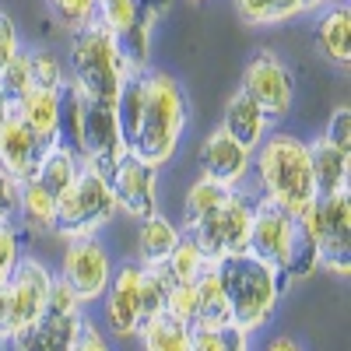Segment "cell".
Returning <instances> with one entry per match:
<instances>
[{
    "label": "cell",
    "instance_id": "6da1fadb",
    "mask_svg": "<svg viewBox=\"0 0 351 351\" xmlns=\"http://www.w3.org/2000/svg\"><path fill=\"white\" fill-rule=\"evenodd\" d=\"M190 120V106L180 81L165 71H144V109L137 130L127 144V155L148 162V165H165L176 152Z\"/></svg>",
    "mask_w": 351,
    "mask_h": 351
},
{
    "label": "cell",
    "instance_id": "7a4b0ae2",
    "mask_svg": "<svg viewBox=\"0 0 351 351\" xmlns=\"http://www.w3.org/2000/svg\"><path fill=\"white\" fill-rule=\"evenodd\" d=\"M253 165H256V180H260L263 200L278 204L281 211L302 215L316 200L313 169H309V144L306 141L291 137V134H267L256 144Z\"/></svg>",
    "mask_w": 351,
    "mask_h": 351
},
{
    "label": "cell",
    "instance_id": "3957f363",
    "mask_svg": "<svg viewBox=\"0 0 351 351\" xmlns=\"http://www.w3.org/2000/svg\"><path fill=\"white\" fill-rule=\"evenodd\" d=\"M221 291L228 299V316L232 324L243 327L246 334L260 330L278 309V285H274V267L256 260L253 253H232L211 263Z\"/></svg>",
    "mask_w": 351,
    "mask_h": 351
},
{
    "label": "cell",
    "instance_id": "277c9868",
    "mask_svg": "<svg viewBox=\"0 0 351 351\" xmlns=\"http://www.w3.org/2000/svg\"><path fill=\"white\" fill-rule=\"evenodd\" d=\"M127 74H134V71L127 67L120 46H116V36L99 18H92L81 28H74L67 81L77 88L81 95H92V99H102V102H116Z\"/></svg>",
    "mask_w": 351,
    "mask_h": 351
},
{
    "label": "cell",
    "instance_id": "5b68a950",
    "mask_svg": "<svg viewBox=\"0 0 351 351\" xmlns=\"http://www.w3.org/2000/svg\"><path fill=\"white\" fill-rule=\"evenodd\" d=\"M120 211L116 208V197L106 183V176L81 169L77 180L56 197V218H53V232L60 239H84L95 236L99 228H106L112 221V215Z\"/></svg>",
    "mask_w": 351,
    "mask_h": 351
},
{
    "label": "cell",
    "instance_id": "8992f818",
    "mask_svg": "<svg viewBox=\"0 0 351 351\" xmlns=\"http://www.w3.org/2000/svg\"><path fill=\"white\" fill-rule=\"evenodd\" d=\"M250 221H253V200L243 193V186H236L225 197L221 208H215L208 218L186 225L183 236L208 256V263H215L232 253H246Z\"/></svg>",
    "mask_w": 351,
    "mask_h": 351
},
{
    "label": "cell",
    "instance_id": "52a82bcc",
    "mask_svg": "<svg viewBox=\"0 0 351 351\" xmlns=\"http://www.w3.org/2000/svg\"><path fill=\"white\" fill-rule=\"evenodd\" d=\"M295 218L316 236L319 267L348 278L351 271V193L337 190L330 197H316Z\"/></svg>",
    "mask_w": 351,
    "mask_h": 351
},
{
    "label": "cell",
    "instance_id": "ba28073f",
    "mask_svg": "<svg viewBox=\"0 0 351 351\" xmlns=\"http://www.w3.org/2000/svg\"><path fill=\"white\" fill-rule=\"evenodd\" d=\"M77 99H81V162L84 169L106 176L127 155L123 130H120V120H116V102H102L81 92Z\"/></svg>",
    "mask_w": 351,
    "mask_h": 351
},
{
    "label": "cell",
    "instance_id": "9c48e42d",
    "mask_svg": "<svg viewBox=\"0 0 351 351\" xmlns=\"http://www.w3.org/2000/svg\"><path fill=\"white\" fill-rule=\"evenodd\" d=\"M239 92L256 102V109L267 116V123H281L291 109V99H295V84H291L288 67L274 53H256L243 71Z\"/></svg>",
    "mask_w": 351,
    "mask_h": 351
},
{
    "label": "cell",
    "instance_id": "30bf717a",
    "mask_svg": "<svg viewBox=\"0 0 351 351\" xmlns=\"http://www.w3.org/2000/svg\"><path fill=\"white\" fill-rule=\"evenodd\" d=\"M60 278L71 285V291L81 299V306L88 302H99L106 295V288L112 281V263L106 246L95 236H84V239H71L64 250V267Z\"/></svg>",
    "mask_w": 351,
    "mask_h": 351
},
{
    "label": "cell",
    "instance_id": "8fae6325",
    "mask_svg": "<svg viewBox=\"0 0 351 351\" xmlns=\"http://www.w3.org/2000/svg\"><path fill=\"white\" fill-rule=\"evenodd\" d=\"M106 183L116 197V208L134 215L137 221L148 218L158 211V183H155V165L141 162L134 155H123L109 172H106Z\"/></svg>",
    "mask_w": 351,
    "mask_h": 351
},
{
    "label": "cell",
    "instance_id": "7c38bea8",
    "mask_svg": "<svg viewBox=\"0 0 351 351\" xmlns=\"http://www.w3.org/2000/svg\"><path fill=\"white\" fill-rule=\"evenodd\" d=\"M295 236V215L281 211L271 200H256L253 204V221H250V243L246 253H253L256 260L271 263V267H285L288 260V246Z\"/></svg>",
    "mask_w": 351,
    "mask_h": 351
},
{
    "label": "cell",
    "instance_id": "4fadbf2b",
    "mask_svg": "<svg viewBox=\"0 0 351 351\" xmlns=\"http://www.w3.org/2000/svg\"><path fill=\"white\" fill-rule=\"evenodd\" d=\"M250 169H253V152H246L225 127L204 137V144H200V176L204 180L236 190L246 183Z\"/></svg>",
    "mask_w": 351,
    "mask_h": 351
},
{
    "label": "cell",
    "instance_id": "5bb4252c",
    "mask_svg": "<svg viewBox=\"0 0 351 351\" xmlns=\"http://www.w3.org/2000/svg\"><path fill=\"white\" fill-rule=\"evenodd\" d=\"M53 271L39 260H18L14 274L8 278V299H11V319H14V334L32 327L43 316L49 285H53Z\"/></svg>",
    "mask_w": 351,
    "mask_h": 351
},
{
    "label": "cell",
    "instance_id": "9a60e30c",
    "mask_svg": "<svg viewBox=\"0 0 351 351\" xmlns=\"http://www.w3.org/2000/svg\"><path fill=\"white\" fill-rule=\"evenodd\" d=\"M49 148H53V144L39 141L32 130L18 120V112H11L8 120L0 123V169H8L18 183L32 180L39 158H43Z\"/></svg>",
    "mask_w": 351,
    "mask_h": 351
},
{
    "label": "cell",
    "instance_id": "2e32d148",
    "mask_svg": "<svg viewBox=\"0 0 351 351\" xmlns=\"http://www.w3.org/2000/svg\"><path fill=\"white\" fill-rule=\"evenodd\" d=\"M137 281H141V263H127L120 267L106 288V324L116 337H130L141 327V316H137Z\"/></svg>",
    "mask_w": 351,
    "mask_h": 351
},
{
    "label": "cell",
    "instance_id": "e0dca14e",
    "mask_svg": "<svg viewBox=\"0 0 351 351\" xmlns=\"http://www.w3.org/2000/svg\"><path fill=\"white\" fill-rule=\"evenodd\" d=\"M309 169H313V186L316 197H330L337 190H348V176H351V152L334 148L330 141H313L309 144Z\"/></svg>",
    "mask_w": 351,
    "mask_h": 351
},
{
    "label": "cell",
    "instance_id": "ac0fdd59",
    "mask_svg": "<svg viewBox=\"0 0 351 351\" xmlns=\"http://www.w3.org/2000/svg\"><path fill=\"white\" fill-rule=\"evenodd\" d=\"M221 127L236 137L246 152H256V144L267 137V116H263L260 109H256V102L250 99V95H243V92H236L228 99V106H225V120H221Z\"/></svg>",
    "mask_w": 351,
    "mask_h": 351
},
{
    "label": "cell",
    "instance_id": "d6986e66",
    "mask_svg": "<svg viewBox=\"0 0 351 351\" xmlns=\"http://www.w3.org/2000/svg\"><path fill=\"white\" fill-rule=\"evenodd\" d=\"M183 232L176 228L165 215H148L141 218V228H137V256H141V267H158L165 263V256L180 246Z\"/></svg>",
    "mask_w": 351,
    "mask_h": 351
},
{
    "label": "cell",
    "instance_id": "ffe728a7",
    "mask_svg": "<svg viewBox=\"0 0 351 351\" xmlns=\"http://www.w3.org/2000/svg\"><path fill=\"white\" fill-rule=\"evenodd\" d=\"M18 120L32 130L39 141L56 144V112H60V92L53 88H28V95L18 102Z\"/></svg>",
    "mask_w": 351,
    "mask_h": 351
},
{
    "label": "cell",
    "instance_id": "44dd1931",
    "mask_svg": "<svg viewBox=\"0 0 351 351\" xmlns=\"http://www.w3.org/2000/svg\"><path fill=\"white\" fill-rule=\"evenodd\" d=\"M193 288H197V324H193V327L221 330L225 324H232V316H228V299H225L221 281H218V274H215L211 263L200 271V278L193 281Z\"/></svg>",
    "mask_w": 351,
    "mask_h": 351
},
{
    "label": "cell",
    "instance_id": "7402d4cb",
    "mask_svg": "<svg viewBox=\"0 0 351 351\" xmlns=\"http://www.w3.org/2000/svg\"><path fill=\"white\" fill-rule=\"evenodd\" d=\"M316 43H319V53H324L330 64H337V67L351 64V11L344 4L330 8V14L319 21Z\"/></svg>",
    "mask_w": 351,
    "mask_h": 351
},
{
    "label": "cell",
    "instance_id": "603a6c76",
    "mask_svg": "<svg viewBox=\"0 0 351 351\" xmlns=\"http://www.w3.org/2000/svg\"><path fill=\"white\" fill-rule=\"evenodd\" d=\"M158 14L141 8L137 18L123 28V32H116V46H120L123 60L130 71H148V60H152V28H155Z\"/></svg>",
    "mask_w": 351,
    "mask_h": 351
},
{
    "label": "cell",
    "instance_id": "cb8c5ba5",
    "mask_svg": "<svg viewBox=\"0 0 351 351\" xmlns=\"http://www.w3.org/2000/svg\"><path fill=\"white\" fill-rule=\"evenodd\" d=\"M84 169V162L74 155V152H67V148H60V144H53V148L39 158V165H36V176L32 180L39 183V186H46L53 197H60L74 180H77V172Z\"/></svg>",
    "mask_w": 351,
    "mask_h": 351
},
{
    "label": "cell",
    "instance_id": "d4e9b609",
    "mask_svg": "<svg viewBox=\"0 0 351 351\" xmlns=\"http://www.w3.org/2000/svg\"><path fill=\"white\" fill-rule=\"evenodd\" d=\"M137 334H141L144 351H190V327L169 316L165 309L152 319H144Z\"/></svg>",
    "mask_w": 351,
    "mask_h": 351
},
{
    "label": "cell",
    "instance_id": "484cf974",
    "mask_svg": "<svg viewBox=\"0 0 351 351\" xmlns=\"http://www.w3.org/2000/svg\"><path fill=\"white\" fill-rule=\"evenodd\" d=\"M53 218H56V197L39 186L36 180L21 183V208H18V221L28 232H53Z\"/></svg>",
    "mask_w": 351,
    "mask_h": 351
},
{
    "label": "cell",
    "instance_id": "4316f807",
    "mask_svg": "<svg viewBox=\"0 0 351 351\" xmlns=\"http://www.w3.org/2000/svg\"><path fill=\"white\" fill-rule=\"evenodd\" d=\"M285 271L291 281H306L319 271V246H316V236L295 218V236H291V246H288V260H285Z\"/></svg>",
    "mask_w": 351,
    "mask_h": 351
},
{
    "label": "cell",
    "instance_id": "83f0119b",
    "mask_svg": "<svg viewBox=\"0 0 351 351\" xmlns=\"http://www.w3.org/2000/svg\"><path fill=\"white\" fill-rule=\"evenodd\" d=\"M158 267L169 274L172 285H193V281L200 278V271L208 267V256H204V253L183 236L180 246H176V250L165 256V263H158Z\"/></svg>",
    "mask_w": 351,
    "mask_h": 351
},
{
    "label": "cell",
    "instance_id": "f1b7e54d",
    "mask_svg": "<svg viewBox=\"0 0 351 351\" xmlns=\"http://www.w3.org/2000/svg\"><path fill=\"white\" fill-rule=\"evenodd\" d=\"M246 330L236 324H225L221 330L211 327H190V351H250Z\"/></svg>",
    "mask_w": 351,
    "mask_h": 351
},
{
    "label": "cell",
    "instance_id": "f546056e",
    "mask_svg": "<svg viewBox=\"0 0 351 351\" xmlns=\"http://www.w3.org/2000/svg\"><path fill=\"white\" fill-rule=\"evenodd\" d=\"M232 190L228 186H221V183H211V180H200L186 190V204H183V218H186V225H193V221H200V218H208L215 208H221L225 204V197H228Z\"/></svg>",
    "mask_w": 351,
    "mask_h": 351
},
{
    "label": "cell",
    "instance_id": "4dcf8cb0",
    "mask_svg": "<svg viewBox=\"0 0 351 351\" xmlns=\"http://www.w3.org/2000/svg\"><path fill=\"white\" fill-rule=\"evenodd\" d=\"M236 11L250 25H274V21H288L299 14L295 0H236Z\"/></svg>",
    "mask_w": 351,
    "mask_h": 351
},
{
    "label": "cell",
    "instance_id": "1f68e13d",
    "mask_svg": "<svg viewBox=\"0 0 351 351\" xmlns=\"http://www.w3.org/2000/svg\"><path fill=\"white\" fill-rule=\"evenodd\" d=\"M28 88H32V74H28V53H18L14 60L0 71V99L18 109V102L28 95Z\"/></svg>",
    "mask_w": 351,
    "mask_h": 351
},
{
    "label": "cell",
    "instance_id": "d6a6232c",
    "mask_svg": "<svg viewBox=\"0 0 351 351\" xmlns=\"http://www.w3.org/2000/svg\"><path fill=\"white\" fill-rule=\"evenodd\" d=\"M28 74H32V88H53V92H60V88L67 84L64 64L56 60L49 49L28 53Z\"/></svg>",
    "mask_w": 351,
    "mask_h": 351
},
{
    "label": "cell",
    "instance_id": "836d02e7",
    "mask_svg": "<svg viewBox=\"0 0 351 351\" xmlns=\"http://www.w3.org/2000/svg\"><path fill=\"white\" fill-rule=\"evenodd\" d=\"M141 4L137 0H95V18L109 28V32H123V28L137 18Z\"/></svg>",
    "mask_w": 351,
    "mask_h": 351
},
{
    "label": "cell",
    "instance_id": "e575fe53",
    "mask_svg": "<svg viewBox=\"0 0 351 351\" xmlns=\"http://www.w3.org/2000/svg\"><path fill=\"white\" fill-rule=\"evenodd\" d=\"M165 313L176 316L180 324L193 327L197 324V288L193 285H172L165 295Z\"/></svg>",
    "mask_w": 351,
    "mask_h": 351
},
{
    "label": "cell",
    "instance_id": "d590c367",
    "mask_svg": "<svg viewBox=\"0 0 351 351\" xmlns=\"http://www.w3.org/2000/svg\"><path fill=\"white\" fill-rule=\"evenodd\" d=\"M43 316H81V299L71 291V285L64 278H53L46 306H43Z\"/></svg>",
    "mask_w": 351,
    "mask_h": 351
},
{
    "label": "cell",
    "instance_id": "8d00e7d4",
    "mask_svg": "<svg viewBox=\"0 0 351 351\" xmlns=\"http://www.w3.org/2000/svg\"><path fill=\"white\" fill-rule=\"evenodd\" d=\"M49 8H53L56 18L71 28V32L95 18V0H49Z\"/></svg>",
    "mask_w": 351,
    "mask_h": 351
},
{
    "label": "cell",
    "instance_id": "74e56055",
    "mask_svg": "<svg viewBox=\"0 0 351 351\" xmlns=\"http://www.w3.org/2000/svg\"><path fill=\"white\" fill-rule=\"evenodd\" d=\"M21 208V183L8 169H0V225H14Z\"/></svg>",
    "mask_w": 351,
    "mask_h": 351
},
{
    "label": "cell",
    "instance_id": "f35d334b",
    "mask_svg": "<svg viewBox=\"0 0 351 351\" xmlns=\"http://www.w3.org/2000/svg\"><path fill=\"white\" fill-rule=\"evenodd\" d=\"M21 260V250H18V228L14 225H0V285H4L14 267Z\"/></svg>",
    "mask_w": 351,
    "mask_h": 351
},
{
    "label": "cell",
    "instance_id": "ab89813d",
    "mask_svg": "<svg viewBox=\"0 0 351 351\" xmlns=\"http://www.w3.org/2000/svg\"><path fill=\"white\" fill-rule=\"evenodd\" d=\"M21 53V39H18V25L11 21V14L0 11V71H4L14 56Z\"/></svg>",
    "mask_w": 351,
    "mask_h": 351
},
{
    "label": "cell",
    "instance_id": "60d3db41",
    "mask_svg": "<svg viewBox=\"0 0 351 351\" xmlns=\"http://www.w3.org/2000/svg\"><path fill=\"white\" fill-rule=\"evenodd\" d=\"M324 141H330L334 148H344V152H351V109H348V106H341V109L330 116V123H327V134H324Z\"/></svg>",
    "mask_w": 351,
    "mask_h": 351
},
{
    "label": "cell",
    "instance_id": "b9f144b4",
    "mask_svg": "<svg viewBox=\"0 0 351 351\" xmlns=\"http://www.w3.org/2000/svg\"><path fill=\"white\" fill-rule=\"evenodd\" d=\"M71 351H109V344H106V337L99 334V327H95V324H88V319L81 316Z\"/></svg>",
    "mask_w": 351,
    "mask_h": 351
},
{
    "label": "cell",
    "instance_id": "7bdbcfd3",
    "mask_svg": "<svg viewBox=\"0 0 351 351\" xmlns=\"http://www.w3.org/2000/svg\"><path fill=\"white\" fill-rule=\"evenodd\" d=\"M263 351H302L295 341H291V337H274L267 348H263Z\"/></svg>",
    "mask_w": 351,
    "mask_h": 351
},
{
    "label": "cell",
    "instance_id": "ee69618b",
    "mask_svg": "<svg viewBox=\"0 0 351 351\" xmlns=\"http://www.w3.org/2000/svg\"><path fill=\"white\" fill-rule=\"evenodd\" d=\"M141 8H148V11H155V14H165L169 8H172V0H137Z\"/></svg>",
    "mask_w": 351,
    "mask_h": 351
},
{
    "label": "cell",
    "instance_id": "f6af8a7d",
    "mask_svg": "<svg viewBox=\"0 0 351 351\" xmlns=\"http://www.w3.org/2000/svg\"><path fill=\"white\" fill-rule=\"evenodd\" d=\"M295 8H299V14H309L316 8H324V0H295Z\"/></svg>",
    "mask_w": 351,
    "mask_h": 351
},
{
    "label": "cell",
    "instance_id": "bcb514c9",
    "mask_svg": "<svg viewBox=\"0 0 351 351\" xmlns=\"http://www.w3.org/2000/svg\"><path fill=\"white\" fill-rule=\"evenodd\" d=\"M324 4H337V0H324Z\"/></svg>",
    "mask_w": 351,
    "mask_h": 351
}]
</instances>
